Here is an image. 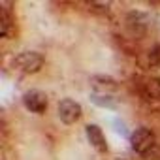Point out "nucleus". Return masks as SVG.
Masks as SVG:
<instances>
[{
	"label": "nucleus",
	"instance_id": "1",
	"mask_svg": "<svg viewBox=\"0 0 160 160\" xmlns=\"http://www.w3.org/2000/svg\"><path fill=\"white\" fill-rule=\"evenodd\" d=\"M117 92L119 85L115 79L108 75H94L91 79V102L104 109L117 108Z\"/></svg>",
	"mask_w": 160,
	"mask_h": 160
},
{
	"label": "nucleus",
	"instance_id": "2",
	"mask_svg": "<svg viewBox=\"0 0 160 160\" xmlns=\"http://www.w3.org/2000/svg\"><path fill=\"white\" fill-rule=\"evenodd\" d=\"M130 147L136 154L143 158H151V154L156 151V136L151 128L139 126L132 132L130 136Z\"/></svg>",
	"mask_w": 160,
	"mask_h": 160
},
{
	"label": "nucleus",
	"instance_id": "3",
	"mask_svg": "<svg viewBox=\"0 0 160 160\" xmlns=\"http://www.w3.org/2000/svg\"><path fill=\"white\" fill-rule=\"evenodd\" d=\"M13 64H15V68L19 72L32 75V73H38L43 68L45 57L42 53H38V51H23L13 58Z\"/></svg>",
	"mask_w": 160,
	"mask_h": 160
},
{
	"label": "nucleus",
	"instance_id": "4",
	"mask_svg": "<svg viewBox=\"0 0 160 160\" xmlns=\"http://www.w3.org/2000/svg\"><path fill=\"white\" fill-rule=\"evenodd\" d=\"M57 113H58V119L62 124L72 126L83 117V108L79 102H75L72 98H62L57 106Z\"/></svg>",
	"mask_w": 160,
	"mask_h": 160
},
{
	"label": "nucleus",
	"instance_id": "5",
	"mask_svg": "<svg viewBox=\"0 0 160 160\" xmlns=\"http://www.w3.org/2000/svg\"><path fill=\"white\" fill-rule=\"evenodd\" d=\"M21 100H23V106H25L30 113L42 115V113L47 111V104H49V102H47V96H45L42 91H38V89L27 91Z\"/></svg>",
	"mask_w": 160,
	"mask_h": 160
},
{
	"label": "nucleus",
	"instance_id": "6",
	"mask_svg": "<svg viewBox=\"0 0 160 160\" xmlns=\"http://www.w3.org/2000/svg\"><path fill=\"white\" fill-rule=\"evenodd\" d=\"M85 134H87V139H89V143L94 151H98L100 154L108 152V141H106V136H104V132L98 124H87Z\"/></svg>",
	"mask_w": 160,
	"mask_h": 160
},
{
	"label": "nucleus",
	"instance_id": "7",
	"mask_svg": "<svg viewBox=\"0 0 160 160\" xmlns=\"http://www.w3.org/2000/svg\"><path fill=\"white\" fill-rule=\"evenodd\" d=\"M126 25L132 32L143 34L149 27V15L143 13V12H128L126 13Z\"/></svg>",
	"mask_w": 160,
	"mask_h": 160
},
{
	"label": "nucleus",
	"instance_id": "8",
	"mask_svg": "<svg viewBox=\"0 0 160 160\" xmlns=\"http://www.w3.org/2000/svg\"><path fill=\"white\" fill-rule=\"evenodd\" d=\"M0 23H2V27H0V36L8 38L13 30V19H12V13H10L6 4L0 6Z\"/></svg>",
	"mask_w": 160,
	"mask_h": 160
},
{
	"label": "nucleus",
	"instance_id": "9",
	"mask_svg": "<svg viewBox=\"0 0 160 160\" xmlns=\"http://www.w3.org/2000/svg\"><path fill=\"white\" fill-rule=\"evenodd\" d=\"M151 66H160V42L154 43L151 49H149V55H147Z\"/></svg>",
	"mask_w": 160,
	"mask_h": 160
},
{
	"label": "nucleus",
	"instance_id": "10",
	"mask_svg": "<svg viewBox=\"0 0 160 160\" xmlns=\"http://www.w3.org/2000/svg\"><path fill=\"white\" fill-rule=\"evenodd\" d=\"M113 128H115V132H117V134H121L122 138H128V139H130L132 132L128 130V126L124 124V121H121V119H115V121H113Z\"/></svg>",
	"mask_w": 160,
	"mask_h": 160
},
{
	"label": "nucleus",
	"instance_id": "11",
	"mask_svg": "<svg viewBox=\"0 0 160 160\" xmlns=\"http://www.w3.org/2000/svg\"><path fill=\"white\" fill-rule=\"evenodd\" d=\"M89 8H91V10H96L100 15H106V13L109 12V4H91Z\"/></svg>",
	"mask_w": 160,
	"mask_h": 160
},
{
	"label": "nucleus",
	"instance_id": "12",
	"mask_svg": "<svg viewBox=\"0 0 160 160\" xmlns=\"http://www.w3.org/2000/svg\"><path fill=\"white\" fill-rule=\"evenodd\" d=\"M156 83H158V87H160V75H158V79H156Z\"/></svg>",
	"mask_w": 160,
	"mask_h": 160
}]
</instances>
